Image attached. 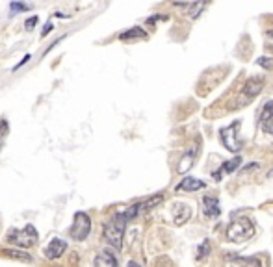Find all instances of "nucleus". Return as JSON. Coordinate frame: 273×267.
<instances>
[{
	"label": "nucleus",
	"instance_id": "1",
	"mask_svg": "<svg viewBox=\"0 0 273 267\" xmlns=\"http://www.w3.org/2000/svg\"><path fill=\"white\" fill-rule=\"evenodd\" d=\"M127 223H129V219H127V216H125V211L121 210V211H117L106 225H104L103 236L110 245L114 247V249H121V247H123V236H125Z\"/></svg>",
	"mask_w": 273,
	"mask_h": 267
},
{
	"label": "nucleus",
	"instance_id": "2",
	"mask_svg": "<svg viewBox=\"0 0 273 267\" xmlns=\"http://www.w3.org/2000/svg\"><path fill=\"white\" fill-rule=\"evenodd\" d=\"M37 230L34 228L32 225H26L24 228H21V230H17V228H11V230H8V234H6V239H8V243H11L13 247H21V249H30V247H34L37 243Z\"/></svg>",
	"mask_w": 273,
	"mask_h": 267
},
{
	"label": "nucleus",
	"instance_id": "3",
	"mask_svg": "<svg viewBox=\"0 0 273 267\" xmlns=\"http://www.w3.org/2000/svg\"><path fill=\"white\" fill-rule=\"evenodd\" d=\"M255 234V226L249 219H238V221H232L227 228V239L234 243H242L247 242L249 237H253Z\"/></svg>",
	"mask_w": 273,
	"mask_h": 267
},
{
	"label": "nucleus",
	"instance_id": "4",
	"mask_svg": "<svg viewBox=\"0 0 273 267\" xmlns=\"http://www.w3.org/2000/svg\"><path fill=\"white\" fill-rule=\"evenodd\" d=\"M91 232V217L86 211H77L75 213V223L69 228V236L77 242H84Z\"/></svg>",
	"mask_w": 273,
	"mask_h": 267
},
{
	"label": "nucleus",
	"instance_id": "5",
	"mask_svg": "<svg viewBox=\"0 0 273 267\" xmlns=\"http://www.w3.org/2000/svg\"><path fill=\"white\" fill-rule=\"evenodd\" d=\"M238 130H240V121H236V123L227 126V128H221V132H219L221 143L225 145V149L231 150V152H238L243 145L242 138L238 136Z\"/></svg>",
	"mask_w": 273,
	"mask_h": 267
},
{
	"label": "nucleus",
	"instance_id": "6",
	"mask_svg": "<svg viewBox=\"0 0 273 267\" xmlns=\"http://www.w3.org/2000/svg\"><path fill=\"white\" fill-rule=\"evenodd\" d=\"M264 86H266V78L264 76H251L245 80V84H243L242 91H240V104H245L249 102V100H253V98L257 97L258 93L262 91Z\"/></svg>",
	"mask_w": 273,
	"mask_h": 267
},
{
	"label": "nucleus",
	"instance_id": "7",
	"mask_svg": "<svg viewBox=\"0 0 273 267\" xmlns=\"http://www.w3.org/2000/svg\"><path fill=\"white\" fill-rule=\"evenodd\" d=\"M65 251H67V243L63 242L62 237H54V239H51V243L45 247L43 254H45V258H48V260H58Z\"/></svg>",
	"mask_w": 273,
	"mask_h": 267
},
{
	"label": "nucleus",
	"instance_id": "8",
	"mask_svg": "<svg viewBox=\"0 0 273 267\" xmlns=\"http://www.w3.org/2000/svg\"><path fill=\"white\" fill-rule=\"evenodd\" d=\"M260 128L273 136V100H268L264 104L262 113H260Z\"/></svg>",
	"mask_w": 273,
	"mask_h": 267
},
{
	"label": "nucleus",
	"instance_id": "9",
	"mask_svg": "<svg viewBox=\"0 0 273 267\" xmlns=\"http://www.w3.org/2000/svg\"><path fill=\"white\" fill-rule=\"evenodd\" d=\"M205 188L206 184L203 180L193 178V176H186V178H182L181 184L177 185V191H188V193H191V191H199V190H205Z\"/></svg>",
	"mask_w": 273,
	"mask_h": 267
},
{
	"label": "nucleus",
	"instance_id": "10",
	"mask_svg": "<svg viewBox=\"0 0 273 267\" xmlns=\"http://www.w3.org/2000/svg\"><path fill=\"white\" fill-rule=\"evenodd\" d=\"M93 267H117V258L114 256V252L101 251L97 256H95Z\"/></svg>",
	"mask_w": 273,
	"mask_h": 267
},
{
	"label": "nucleus",
	"instance_id": "11",
	"mask_svg": "<svg viewBox=\"0 0 273 267\" xmlns=\"http://www.w3.org/2000/svg\"><path fill=\"white\" fill-rule=\"evenodd\" d=\"M0 256L11 258V260H17V262H26V263L34 262L28 252L19 251V249H0Z\"/></svg>",
	"mask_w": 273,
	"mask_h": 267
},
{
	"label": "nucleus",
	"instance_id": "12",
	"mask_svg": "<svg viewBox=\"0 0 273 267\" xmlns=\"http://www.w3.org/2000/svg\"><path fill=\"white\" fill-rule=\"evenodd\" d=\"M203 211L208 217H217L221 213V210H219V200L216 197H205L203 199Z\"/></svg>",
	"mask_w": 273,
	"mask_h": 267
},
{
	"label": "nucleus",
	"instance_id": "13",
	"mask_svg": "<svg viewBox=\"0 0 273 267\" xmlns=\"http://www.w3.org/2000/svg\"><path fill=\"white\" fill-rule=\"evenodd\" d=\"M191 217V208L188 204H175L173 206V219L177 225H182Z\"/></svg>",
	"mask_w": 273,
	"mask_h": 267
},
{
	"label": "nucleus",
	"instance_id": "14",
	"mask_svg": "<svg viewBox=\"0 0 273 267\" xmlns=\"http://www.w3.org/2000/svg\"><path fill=\"white\" fill-rule=\"evenodd\" d=\"M143 37H145V32L136 26V28H130L129 32H123V34L119 36V39H121V41H130V39H143Z\"/></svg>",
	"mask_w": 273,
	"mask_h": 267
},
{
	"label": "nucleus",
	"instance_id": "15",
	"mask_svg": "<svg viewBox=\"0 0 273 267\" xmlns=\"http://www.w3.org/2000/svg\"><path fill=\"white\" fill-rule=\"evenodd\" d=\"M197 154V149H191L190 154H186L184 158L181 159V165H179V173H186L188 169H191V165H193V159H195Z\"/></svg>",
	"mask_w": 273,
	"mask_h": 267
},
{
	"label": "nucleus",
	"instance_id": "16",
	"mask_svg": "<svg viewBox=\"0 0 273 267\" xmlns=\"http://www.w3.org/2000/svg\"><path fill=\"white\" fill-rule=\"evenodd\" d=\"M240 164H242V158H240V156H236L234 159H231V162H225V164H223V171L231 175V173H234V171L238 169V165H240Z\"/></svg>",
	"mask_w": 273,
	"mask_h": 267
},
{
	"label": "nucleus",
	"instance_id": "17",
	"mask_svg": "<svg viewBox=\"0 0 273 267\" xmlns=\"http://www.w3.org/2000/svg\"><path fill=\"white\" fill-rule=\"evenodd\" d=\"M208 252H210V242H208V239H205V242H203V245L199 247V254H197V260H205V258L208 256Z\"/></svg>",
	"mask_w": 273,
	"mask_h": 267
},
{
	"label": "nucleus",
	"instance_id": "18",
	"mask_svg": "<svg viewBox=\"0 0 273 267\" xmlns=\"http://www.w3.org/2000/svg\"><path fill=\"white\" fill-rule=\"evenodd\" d=\"M11 11H28L30 10V6L28 4H21V2H13V4L10 6Z\"/></svg>",
	"mask_w": 273,
	"mask_h": 267
},
{
	"label": "nucleus",
	"instance_id": "19",
	"mask_svg": "<svg viewBox=\"0 0 273 267\" xmlns=\"http://www.w3.org/2000/svg\"><path fill=\"white\" fill-rule=\"evenodd\" d=\"M257 63L260 67H264V69H271V67H273V62L269 60V58H258Z\"/></svg>",
	"mask_w": 273,
	"mask_h": 267
},
{
	"label": "nucleus",
	"instance_id": "20",
	"mask_svg": "<svg viewBox=\"0 0 273 267\" xmlns=\"http://www.w3.org/2000/svg\"><path fill=\"white\" fill-rule=\"evenodd\" d=\"M37 24V17L34 15V17H30V19H26V22H24V28L26 30H30V28H34V26Z\"/></svg>",
	"mask_w": 273,
	"mask_h": 267
},
{
	"label": "nucleus",
	"instance_id": "21",
	"mask_svg": "<svg viewBox=\"0 0 273 267\" xmlns=\"http://www.w3.org/2000/svg\"><path fill=\"white\" fill-rule=\"evenodd\" d=\"M6 134H8V123H6V121H0V141L4 139Z\"/></svg>",
	"mask_w": 273,
	"mask_h": 267
},
{
	"label": "nucleus",
	"instance_id": "22",
	"mask_svg": "<svg viewBox=\"0 0 273 267\" xmlns=\"http://www.w3.org/2000/svg\"><path fill=\"white\" fill-rule=\"evenodd\" d=\"M28 60H30V54H26V56H24V58H22L21 62H19V63H17V65H15V67H13V71H17V69H21V67H22V65H24V63H26V62H28Z\"/></svg>",
	"mask_w": 273,
	"mask_h": 267
},
{
	"label": "nucleus",
	"instance_id": "23",
	"mask_svg": "<svg viewBox=\"0 0 273 267\" xmlns=\"http://www.w3.org/2000/svg\"><path fill=\"white\" fill-rule=\"evenodd\" d=\"M51 30H52V22H48V24L45 26V30H43V34H41V36L45 37L46 34H51Z\"/></svg>",
	"mask_w": 273,
	"mask_h": 267
},
{
	"label": "nucleus",
	"instance_id": "24",
	"mask_svg": "<svg viewBox=\"0 0 273 267\" xmlns=\"http://www.w3.org/2000/svg\"><path fill=\"white\" fill-rule=\"evenodd\" d=\"M229 267H245V265H243V263H240V262H238V258H234V262H232V263H229Z\"/></svg>",
	"mask_w": 273,
	"mask_h": 267
},
{
	"label": "nucleus",
	"instance_id": "25",
	"mask_svg": "<svg viewBox=\"0 0 273 267\" xmlns=\"http://www.w3.org/2000/svg\"><path fill=\"white\" fill-rule=\"evenodd\" d=\"M129 267H141V265H139L138 262H134V260H132V262H129Z\"/></svg>",
	"mask_w": 273,
	"mask_h": 267
},
{
	"label": "nucleus",
	"instance_id": "26",
	"mask_svg": "<svg viewBox=\"0 0 273 267\" xmlns=\"http://www.w3.org/2000/svg\"><path fill=\"white\" fill-rule=\"evenodd\" d=\"M268 178H273V169H269V173H268Z\"/></svg>",
	"mask_w": 273,
	"mask_h": 267
}]
</instances>
